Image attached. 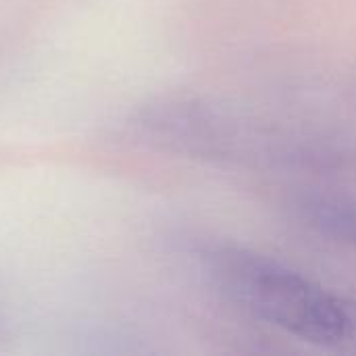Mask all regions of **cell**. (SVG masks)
<instances>
[{
	"label": "cell",
	"mask_w": 356,
	"mask_h": 356,
	"mask_svg": "<svg viewBox=\"0 0 356 356\" xmlns=\"http://www.w3.org/2000/svg\"><path fill=\"white\" fill-rule=\"evenodd\" d=\"M200 259L215 290L265 325L321 348L356 336V309L344 296L277 259L227 242L204 248Z\"/></svg>",
	"instance_id": "cell-1"
},
{
	"label": "cell",
	"mask_w": 356,
	"mask_h": 356,
	"mask_svg": "<svg viewBox=\"0 0 356 356\" xmlns=\"http://www.w3.org/2000/svg\"><path fill=\"white\" fill-rule=\"evenodd\" d=\"M290 219L311 234L356 248V196L317 186L292 188L284 198Z\"/></svg>",
	"instance_id": "cell-2"
},
{
	"label": "cell",
	"mask_w": 356,
	"mask_h": 356,
	"mask_svg": "<svg viewBox=\"0 0 356 356\" xmlns=\"http://www.w3.org/2000/svg\"><path fill=\"white\" fill-rule=\"evenodd\" d=\"M348 92H350V98H353V102L356 104V79L353 81V86H350V90H348Z\"/></svg>",
	"instance_id": "cell-3"
}]
</instances>
